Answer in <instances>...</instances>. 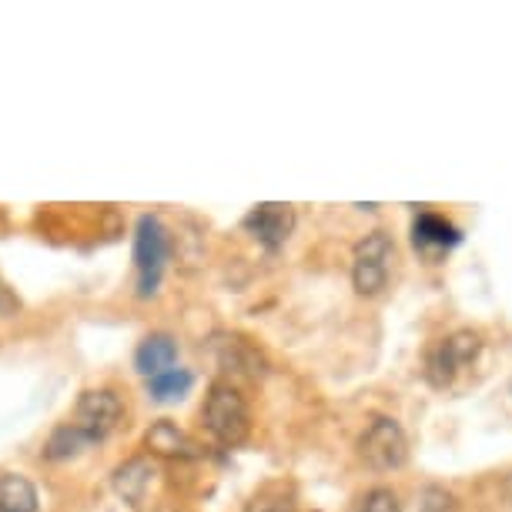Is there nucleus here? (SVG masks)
<instances>
[{
	"label": "nucleus",
	"mask_w": 512,
	"mask_h": 512,
	"mask_svg": "<svg viewBox=\"0 0 512 512\" xmlns=\"http://www.w3.org/2000/svg\"><path fill=\"white\" fill-rule=\"evenodd\" d=\"M482 335L472 332V328H459L446 338H439L429 352H425V379H429L432 389L442 392H456L466 385L472 369L482 359Z\"/></svg>",
	"instance_id": "1"
},
{
	"label": "nucleus",
	"mask_w": 512,
	"mask_h": 512,
	"mask_svg": "<svg viewBox=\"0 0 512 512\" xmlns=\"http://www.w3.org/2000/svg\"><path fill=\"white\" fill-rule=\"evenodd\" d=\"M201 422L225 449H235L251 436V409L245 395L225 379L208 385L205 405H201Z\"/></svg>",
	"instance_id": "2"
},
{
	"label": "nucleus",
	"mask_w": 512,
	"mask_h": 512,
	"mask_svg": "<svg viewBox=\"0 0 512 512\" xmlns=\"http://www.w3.org/2000/svg\"><path fill=\"white\" fill-rule=\"evenodd\" d=\"M171 258V235L158 215H141L134 225V272H138V298H154L161 288L164 268Z\"/></svg>",
	"instance_id": "3"
},
{
	"label": "nucleus",
	"mask_w": 512,
	"mask_h": 512,
	"mask_svg": "<svg viewBox=\"0 0 512 512\" xmlns=\"http://www.w3.org/2000/svg\"><path fill=\"white\" fill-rule=\"evenodd\" d=\"M392 258H395L392 238L385 235L382 228L369 231V235L352 248V285H355V292L365 295V298L379 295L382 288L389 285Z\"/></svg>",
	"instance_id": "4"
},
{
	"label": "nucleus",
	"mask_w": 512,
	"mask_h": 512,
	"mask_svg": "<svg viewBox=\"0 0 512 512\" xmlns=\"http://www.w3.org/2000/svg\"><path fill=\"white\" fill-rule=\"evenodd\" d=\"M359 459L375 472L402 469L409 462V439H405L402 425L395 419H385V415L372 419L359 439Z\"/></svg>",
	"instance_id": "5"
},
{
	"label": "nucleus",
	"mask_w": 512,
	"mask_h": 512,
	"mask_svg": "<svg viewBox=\"0 0 512 512\" xmlns=\"http://www.w3.org/2000/svg\"><path fill=\"white\" fill-rule=\"evenodd\" d=\"M124 419V402L114 389H88L74 405L71 425L88 436V442H104Z\"/></svg>",
	"instance_id": "6"
},
{
	"label": "nucleus",
	"mask_w": 512,
	"mask_h": 512,
	"mask_svg": "<svg viewBox=\"0 0 512 512\" xmlns=\"http://www.w3.org/2000/svg\"><path fill=\"white\" fill-rule=\"evenodd\" d=\"M241 225H245V231L262 248L278 251L288 238H292V231H295V208L282 205V201H265V205L251 208Z\"/></svg>",
	"instance_id": "7"
},
{
	"label": "nucleus",
	"mask_w": 512,
	"mask_h": 512,
	"mask_svg": "<svg viewBox=\"0 0 512 512\" xmlns=\"http://www.w3.org/2000/svg\"><path fill=\"white\" fill-rule=\"evenodd\" d=\"M215 355H218L221 369L245 375V379H258V375L265 372L262 352L241 335H215Z\"/></svg>",
	"instance_id": "8"
},
{
	"label": "nucleus",
	"mask_w": 512,
	"mask_h": 512,
	"mask_svg": "<svg viewBox=\"0 0 512 512\" xmlns=\"http://www.w3.org/2000/svg\"><path fill=\"white\" fill-rule=\"evenodd\" d=\"M144 446H148L154 456H164V459H198L201 449L198 442L188 436L185 429H178L171 419H158L148 429L144 436Z\"/></svg>",
	"instance_id": "9"
},
{
	"label": "nucleus",
	"mask_w": 512,
	"mask_h": 512,
	"mask_svg": "<svg viewBox=\"0 0 512 512\" xmlns=\"http://www.w3.org/2000/svg\"><path fill=\"white\" fill-rule=\"evenodd\" d=\"M462 241V231L436 211H419L412 221V245L422 251H449Z\"/></svg>",
	"instance_id": "10"
},
{
	"label": "nucleus",
	"mask_w": 512,
	"mask_h": 512,
	"mask_svg": "<svg viewBox=\"0 0 512 512\" xmlns=\"http://www.w3.org/2000/svg\"><path fill=\"white\" fill-rule=\"evenodd\" d=\"M175 362H178V342L164 332L148 335L138 345V352H134V369H138L144 379H154V375L175 369Z\"/></svg>",
	"instance_id": "11"
},
{
	"label": "nucleus",
	"mask_w": 512,
	"mask_h": 512,
	"mask_svg": "<svg viewBox=\"0 0 512 512\" xmlns=\"http://www.w3.org/2000/svg\"><path fill=\"white\" fill-rule=\"evenodd\" d=\"M151 476H154V469L148 459H128L124 466L114 469V492H118L124 502H131V506H141L151 489Z\"/></svg>",
	"instance_id": "12"
},
{
	"label": "nucleus",
	"mask_w": 512,
	"mask_h": 512,
	"mask_svg": "<svg viewBox=\"0 0 512 512\" xmlns=\"http://www.w3.org/2000/svg\"><path fill=\"white\" fill-rule=\"evenodd\" d=\"M88 446H91L88 436H84V432L77 429V425L64 422V425H57L51 436H47L44 449H41V456H44L47 462H67V459L81 456V452L88 449Z\"/></svg>",
	"instance_id": "13"
},
{
	"label": "nucleus",
	"mask_w": 512,
	"mask_h": 512,
	"mask_svg": "<svg viewBox=\"0 0 512 512\" xmlns=\"http://www.w3.org/2000/svg\"><path fill=\"white\" fill-rule=\"evenodd\" d=\"M37 489L31 479L4 472L0 476V512H37Z\"/></svg>",
	"instance_id": "14"
},
{
	"label": "nucleus",
	"mask_w": 512,
	"mask_h": 512,
	"mask_svg": "<svg viewBox=\"0 0 512 512\" xmlns=\"http://www.w3.org/2000/svg\"><path fill=\"white\" fill-rule=\"evenodd\" d=\"M191 385H195V375L188 369H168L148 379V395L154 402H181L191 392Z\"/></svg>",
	"instance_id": "15"
},
{
	"label": "nucleus",
	"mask_w": 512,
	"mask_h": 512,
	"mask_svg": "<svg viewBox=\"0 0 512 512\" xmlns=\"http://www.w3.org/2000/svg\"><path fill=\"white\" fill-rule=\"evenodd\" d=\"M245 512H298V499L285 482H265V486L245 502Z\"/></svg>",
	"instance_id": "16"
},
{
	"label": "nucleus",
	"mask_w": 512,
	"mask_h": 512,
	"mask_svg": "<svg viewBox=\"0 0 512 512\" xmlns=\"http://www.w3.org/2000/svg\"><path fill=\"white\" fill-rule=\"evenodd\" d=\"M359 512H402V509H399V499H395L392 489H372L362 496Z\"/></svg>",
	"instance_id": "17"
},
{
	"label": "nucleus",
	"mask_w": 512,
	"mask_h": 512,
	"mask_svg": "<svg viewBox=\"0 0 512 512\" xmlns=\"http://www.w3.org/2000/svg\"><path fill=\"white\" fill-rule=\"evenodd\" d=\"M11 308H14V298L7 292V285L0 282V312H11Z\"/></svg>",
	"instance_id": "18"
}]
</instances>
